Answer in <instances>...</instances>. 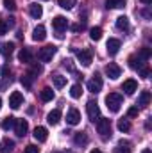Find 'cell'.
I'll return each mask as SVG.
<instances>
[{"mask_svg": "<svg viewBox=\"0 0 152 153\" xmlns=\"http://www.w3.org/2000/svg\"><path fill=\"white\" fill-rule=\"evenodd\" d=\"M122 103H123V96L118 94V93H109L106 96V105H108V109L111 112H118L120 107H122Z\"/></svg>", "mask_w": 152, "mask_h": 153, "instance_id": "cell-1", "label": "cell"}, {"mask_svg": "<svg viewBox=\"0 0 152 153\" xmlns=\"http://www.w3.org/2000/svg\"><path fill=\"white\" fill-rule=\"evenodd\" d=\"M97 132L100 134V137H102V139L111 137V119L100 117V119L97 121Z\"/></svg>", "mask_w": 152, "mask_h": 153, "instance_id": "cell-2", "label": "cell"}, {"mask_svg": "<svg viewBox=\"0 0 152 153\" xmlns=\"http://www.w3.org/2000/svg\"><path fill=\"white\" fill-rule=\"evenodd\" d=\"M86 111H88V117H90V121L97 123V121L100 119V109H99V103H97L95 100H90V102L86 103Z\"/></svg>", "mask_w": 152, "mask_h": 153, "instance_id": "cell-3", "label": "cell"}, {"mask_svg": "<svg viewBox=\"0 0 152 153\" xmlns=\"http://www.w3.org/2000/svg\"><path fill=\"white\" fill-rule=\"evenodd\" d=\"M56 52H57V48H56L54 45H48V46L41 48V50L38 52V59L41 61V62H50L52 57L56 55Z\"/></svg>", "mask_w": 152, "mask_h": 153, "instance_id": "cell-4", "label": "cell"}, {"mask_svg": "<svg viewBox=\"0 0 152 153\" xmlns=\"http://www.w3.org/2000/svg\"><path fill=\"white\" fill-rule=\"evenodd\" d=\"M72 52L77 55V59H79V62H81L82 66H90V64H91V50H88V48H84V50L72 48Z\"/></svg>", "mask_w": 152, "mask_h": 153, "instance_id": "cell-5", "label": "cell"}, {"mask_svg": "<svg viewBox=\"0 0 152 153\" xmlns=\"http://www.w3.org/2000/svg\"><path fill=\"white\" fill-rule=\"evenodd\" d=\"M88 91H90V93H93V94H97V93H100V91H102V76L99 75V73H95L93 78L88 82Z\"/></svg>", "mask_w": 152, "mask_h": 153, "instance_id": "cell-6", "label": "cell"}, {"mask_svg": "<svg viewBox=\"0 0 152 153\" xmlns=\"http://www.w3.org/2000/svg\"><path fill=\"white\" fill-rule=\"evenodd\" d=\"M23 105V94L20 91H13L9 96V107L11 109H20Z\"/></svg>", "mask_w": 152, "mask_h": 153, "instance_id": "cell-7", "label": "cell"}, {"mask_svg": "<svg viewBox=\"0 0 152 153\" xmlns=\"http://www.w3.org/2000/svg\"><path fill=\"white\" fill-rule=\"evenodd\" d=\"M13 128H14V132H16L18 137H23V135L27 134V130H29V123H27L25 119H16Z\"/></svg>", "mask_w": 152, "mask_h": 153, "instance_id": "cell-8", "label": "cell"}, {"mask_svg": "<svg viewBox=\"0 0 152 153\" xmlns=\"http://www.w3.org/2000/svg\"><path fill=\"white\" fill-rule=\"evenodd\" d=\"M106 75L109 76L111 80H116L118 76L122 75V68H120L118 64H114V62H109V64L106 66Z\"/></svg>", "mask_w": 152, "mask_h": 153, "instance_id": "cell-9", "label": "cell"}, {"mask_svg": "<svg viewBox=\"0 0 152 153\" xmlns=\"http://www.w3.org/2000/svg\"><path fill=\"white\" fill-rule=\"evenodd\" d=\"M52 27L61 34V32L68 27V20H66L65 16H54V20H52Z\"/></svg>", "mask_w": 152, "mask_h": 153, "instance_id": "cell-10", "label": "cell"}, {"mask_svg": "<svg viewBox=\"0 0 152 153\" xmlns=\"http://www.w3.org/2000/svg\"><path fill=\"white\" fill-rule=\"evenodd\" d=\"M122 91H125V94H134L138 91V82L134 78H127L122 84Z\"/></svg>", "mask_w": 152, "mask_h": 153, "instance_id": "cell-11", "label": "cell"}, {"mask_svg": "<svg viewBox=\"0 0 152 153\" xmlns=\"http://www.w3.org/2000/svg\"><path fill=\"white\" fill-rule=\"evenodd\" d=\"M120 46H122V43H120V39H116V38H109L108 43H106V48H108L109 55H116L118 50H120Z\"/></svg>", "mask_w": 152, "mask_h": 153, "instance_id": "cell-12", "label": "cell"}, {"mask_svg": "<svg viewBox=\"0 0 152 153\" xmlns=\"http://www.w3.org/2000/svg\"><path fill=\"white\" fill-rule=\"evenodd\" d=\"M66 123H68V125H72V126L79 125V123H81V112H79L77 109L72 107V109L66 112Z\"/></svg>", "mask_w": 152, "mask_h": 153, "instance_id": "cell-13", "label": "cell"}, {"mask_svg": "<svg viewBox=\"0 0 152 153\" xmlns=\"http://www.w3.org/2000/svg\"><path fill=\"white\" fill-rule=\"evenodd\" d=\"M32 135H34V139H36L38 143H45V141L48 139V130H47L45 126H36Z\"/></svg>", "mask_w": 152, "mask_h": 153, "instance_id": "cell-14", "label": "cell"}, {"mask_svg": "<svg viewBox=\"0 0 152 153\" xmlns=\"http://www.w3.org/2000/svg\"><path fill=\"white\" fill-rule=\"evenodd\" d=\"M18 61L20 62H25V64H31L32 62V52L29 48H22L20 53H18Z\"/></svg>", "mask_w": 152, "mask_h": 153, "instance_id": "cell-15", "label": "cell"}, {"mask_svg": "<svg viewBox=\"0 0 152 153\" xmlns=\"http://www.w3.org/2000/svg\"><path fill=\"white\" fill-rule=\"evenodd\" d=\"M129 66H131L132 70H140V68L145 66V61L140 59L138 55H131V57H129Z\"/></svg>", "mask_w": 152, "mask_h": 153, "instance_id": "cell-16", "label": "cell"}, {"mask_svg": "<svg viewBox=\"0 0 152 153\" xmlns=\"http://www.w3.org/2000/svg\"><path fill=\"white\" fill-rule=\"evenodd\" d=\"M39 98H41V102H52V100H54V91H52V87H43V89L39 91Z\"/></svg>", "mask_w": 152, "mask_h": 153, "instance_id": "cell-17", "label": "cell"}, {"mask_svg": "<svg viewBox=\"0 0 152 153\" xmlns=\"http://www.w3.org/2000/svg\"><path fill=\"white\" fill-rule=\"evenodd\" d=\"M14 148V141H11L9 137H5L2 143H0V153H11Z\"/></svg>", "mask_w": 152, "mask_h": 153, "instance_id": "cell-18", "label": "cell"}, {"mask_svg": "<svg viewBox=\"0 0 152 153\" xmlns=\"http://www.w3.org/2000/svg\"><path fill=\"white\" fill-rule=\"evenodd\" d=\"M29 14H31L32 18L39 20L41 14H43V7H41L39 4H31V5H29Z\"/></svg>", "mask_w": 152, "mask_h": 153, "instance_id": "cell-19", "label": "cell"}, {"mask_svg": "<svg viewBox=\"0 0 152 153\" xmlns=\"http://www.w3.org/2000/svg\"><path fill=\"white\" fill-rule=\"evenodd\" d=\"M45 38H47V30H45V27H43V25H38V27L32 30V39H34V41H43Z\"/></svg>", "mask_w": 152, "mask_h": 153, "instance_id": "cell-20", "label": "cell"}, {"mask_svg": "<svg viewBox=\"0 0 152 153\" xmlns=\"http://www.w3.org/2000/svg\"><path fill=\"white\" fill-rule=\"evenodd\" d=\"M47 121H48L50 125H57V123L61 121V111H59V109H54L52 112H48V116H47Z\"/></svg>", "mask_w": 152, "mask_h": 153, "instance_id": "cell-21", "label": "cell"}, {"mask_svg": "<svg viewBox=\"0 0 152 153\" xmlns=\"http://www.w3.org/2000/svg\"><path fill=\"white\" fill-rule=\"evenodd\" d=\"M116 29L118 30H129V18L127 16H118L116 18Z\"/></svg>", "mask_w": 152, "mask_h": 153, "instance_id": "cell-22", "label": "cell"}, {"mask_svg": "<svg viewBox=\"0 0 152 153\" xmlns=\"http://www.w3.org/2000/svg\"><path fill=\"white\" fill-rule=\"evenodd\" d=\"M150 91H141L140 93V98H138V105H141V107H147L149 103H150Z\"/></svg>", "mask_w": 152, "mask_h": 153, "instance_id": "cell-23", "label": "cell"}, {"mask_svg": "<svg viewBox=\"0 0 152 153\" xmlns=\"http://www.w3.org/2000/svg\"><path fill=\"white\" fill-rule=\"evenodd\" d=\"M13 52H14V43H4V45L0 46V53H2L4 57H11Z\"/></svg>", "mask_w": 152, "mask_h": 153, "instance_id": "cell-24", "label": "cell"}, {"mask_svg": "<svg viewBox=\"0 0 152 153\" xmlns=\"http://www.w3.org/2000/svg\"><path fill=\"white\" fill-rule=\"evenodd\" d=\"M88 141H90V139H88V135H86L84 132H77L75 137H74V143H75L77 146H86Z\"/></svg>", "mask_w": 152, "mask_h": 153, "instance_id": "cell-25", "label": "cell"}, {"mask_svg": "<svg viewBox=\"0 0 152 153\" xmlns=\"http://www.w3.org/2000/svg\"><path fill=\"white\" fill-rule=\"evenodd\" d=\"M14 121H16V117H13V116H7V117H4V119H2V123H0L2 130H11V128L14 126Z\"/></svg>", "mask_w": 152, "mask_h": 153, "instance_id": "cell-26", "label": "cell"}, {"mask_svg": "<svg viewBox=\"0 0 152 153\" xmlns=\"http://www.w3.org/2000/svg\"><path fill=\"white\" fill-rule=\"evenodd\" d=\"M114 153H131V144L127 141H120L114 148Z\"/></svg>", "mask_w": 152, "mask_h": 153, "instance_id": "cell-27", "label": "cell"}, {"mask_svg": "<svg viewBox=\"0 0 152 153\" xmlns=\"http://www.w3.org/2000/svg\"><path fill=\"white\" fill-rule=\"evenodd\" d=\"M32 80H34V76L31 75V73H25V75L20 78V84H22L25 89H31V87H32Z\"/></svg>", "mask_w": 152, "mask_h": 153, "instance_id": "cell-28", "label": "cell"}, {"mask_svg": "<svg viewBox=\"0 0 152 153\" xmlns=\"http://www.w3.org/2000/svg\"><path fill=\"white\" fill-rule=\"evenodd\" d=\"M106 7H108V9H120V7H125V0H106Z\"/></svg>", "mask_w": 152, "mask_h": 153, "instance_id": "cell-29", "label": "cell"}, {"mask_svg": "<svg viewBox=\"0 0 152 153\" xmlns=\"http://www.w3.org/2000/svg\"><path fill=\"white\" fill-rule=\"evenodd\" d=\"M81 94H82V85L81 84H74L70 87V96L72 98H81Z\"/></svg>", "mask_w": 152, "mask_h": 153, "instance_id": "cell-30", "label": "cell"}, {"mask_svg": "<svg viewBox=\"0 0 152 153\" xmlns=\"http://www.w3.org/2000/svg\"><path fill=\"white\" fill-rule=\"evenodd\" d=\"M52 80H54V85H56L57 89L65 87V84H66V76H63V75H54Z\"/></svg>", "mask_w": 152, "mask_h": 153, "instance_id": "cell-31", "label": "cell"}, {"mask_svg": "<svg viewBox=\"0 0 152 153\" xmlns=\"http://www.w3.org/2000/svg\"><path fill=\"white\" fill-rule=\"evenodd\" d=\"M90 38L93 39V41H100L102 39V29L100 27H93L90 30Z\"/></svg>", "mask_w": 152, "mask_h": 153, "instance_id": "cell-32", "label": "cell"}, {"mask_svg": "<svg viewBox=\"0 0 152 153\" xmlns=\"http://www.w3.org/2000/svg\"><path fill=\"white\" fill-rule=\"evenodd\" d=\"M118 130L120 132H129L131 130V123H129V119H118Z\"/></svg>", "mask_w": 152, "mask_h": 153, "instance_id": "cell-33", "label": "cell"}, {"mask_svg": "<svg viewBox=\"0 0 152 153\" xmlns=\"http://www.w3.org/2000/svg\"><path fill=\"white\" fill-rule=\"evenodd\" d=\"M150 55H152V50H150V48H147V46H145V48H141V50L138 52V57H140V59H143V61H149V59H150Z\"/></svg>", "mask_w": 152, "mask_h": 153, "instance_id": "cell-34", "label": "cell"}, {"mask_svg": "<svg viewBox=\"0 0 152 153\" xmlns=\"http://www.w3.org/2000/svg\"><path fill=\"white\" fill-rule=\"evenodd\" d=\"M75 2H77V0H59L57 4H59V7H63V9H66V11H68V9H72V7L75 5Z\"/></svg>", "mask_w": 152, "mask_h": 153, "instance_id": "cell-35", "label": "cell"}, {"mask_svg": "<svg viewBox=\"0 0 152 153\" xmlns=\"http://www.w3.org/2000/svg\"><path fill=\"white\" fill-rule=\"evenodd\" d=\"M41 71H43V66H41V64H32V66H31V71H29V73H31L32 76H38L39 73H41Z\"/></svg>", "mask_w": 152, "mask_h": 153, "instance_id": "cell-36", "label": "cell"}, {"mask_svg": "<svg viewBox=\"0 0 152 153\" xmlns=\"http://www.w3.org/2000/svg\"><path fill=\"white\" fill-rule=\"evenodd\" d=\"M4 7L9 9V11H14L16 9V2L14 0H4Z\"/></svg>", "mask_w": 152, "mask_h": 153, "instance_id": "cell-37", "label": "cell"}, {"mask_svg": "<svg viewBox=\"0 0 152 153\" xmlns=\"http://www.w3.org/2000/svg\"><path fill=\"white\" fill-rule=\"evenodd\" d=\"M7 30H9V25H7V22H5V20H0V36L7 34Z\"/></svg>", "mask_w": 152, "mask_h": 153, "instance_id": "cell-38", "label": "cell"}, {"mask_svg": "<svg viewBox=\"0 0 152 153\" xmlns=\"http://www.w3.org/2000/svg\"><path fill=\"white\" fill-rule=\"evenodd\" d=\"M23 153H39V148L36 144H29V146H25V152Z\"/></svg>", "mask_w": 152, "mask_h": 153, "instance_id": "cell-39", "label": "cell"}, {"mask_svg": "<svg viewBox=\"0 0 152 153\" xmlns=\"http://www.w3.org/2000/svg\"><path fill=\"white\" fill-rule=\"evenodd\" d=\"M138 71H140V75L143 76V78H149V75H150V70H149L147 66H143V68H140Z\"/></svg>", "mask_w": 152, "mask_h": 153, "instance_id": "cell-40", "label": "cell"}, {"mask_svg": "<svg viewBox=\"0 0 152 153\" xmlns=\"http://www.w3.org/2000/svg\"><path fill=\"white\" fill-rule=\"evenodd\" d=\"M138 112H140V111H138V107H131V109L127 111V116H129V117H136Z\"/></svg>", "mask_w": 152, "mask_h": 153, "instance_id": "cell-41", "label": "cell"}, {"mask_svg": "<svg viewBox=\"0 0 152 153\" xmlns=\"http://www.w3.org/2000/svg\"><path fill=\"white\" fill-rule=\"evenodd\" d=\"M2 75H4V78H9V75H11V70H9L7 66H4V68H2Z\"/></svg>", "mask_w": 152, "mask_h": 153, "instance_id": "cell-42", "label": "cell"}, {"mask_svg": "<svg viewBox=\"0 0 152 153\" xmlns=\"http://www.w3.org/2000/svg\"><path fill=\"white\" fill-rule=\"evenodd\" d=\"M65 68H68L70 71H75V70H74V64H72V61H65Z\"/></svg>", "mask_w": 152, "mask_h": 153, "instance_id": "cell-43", "label": "cell"}, {"mask_svg": "<svg viewBox=\"0 0 152 153\" xmlns=\"http://www.w3.org/2000/svg\"><path fill=\"white\" fill-rule=\"evenodd\" d=\"M82 29H84V23H81V25H74V27H72V30H75V32L82 30Z\"/></svg>", "mask_w": 152, "mask_h": 153, "instance_id": "cell-44", "label": "cell"}, {"mask_svg": "<svg viewBox=\"0 0 152 153\" xmlns=\"http://www.w3.org/2000/svg\"><path fill=\"white\" fill-rule=\"evenodd\" d=\"M7 84H9V82H0V89H5V87H7Z\"/></svg>", "mask_w": 152, "mask_h": 153, "instance_id": "cell-45", "label": "cell"}, {"mask_svg": "<svg viewBox=\"0 0 152 153\" xmlns=\"http://www.w3.org/2000/svg\"><path fill=\"white\" fill-rule=\"evenodd\" d=\"M141 2H143L145 5H150V4H152V0H141Z\"/></svg>", "mask_w": 152, "mask_h": 153, "instance_id": "cell-46", "label": "cell"}, {"mask_svg": "<svg viewBox=\"0 0 152 153\" xmlns=\"http://www.w3.org/2000/svg\"><path fill=\"white\" fill-rule=\"evenodd\" d=\"M90 153H102V152H100V150H97V148H95V150H91V152H90Z\"/></svg>", "mask_w": 152, "mask_h": 153, "instance_id": "cell-47", "label": "cell"}, {"mask_svg": "<svg viewBox=\"0 0 152 153\" xmlns=\"http://www.w3.org/2000/svg\"><path fill=\"white\" fill-rule=\"evenodd\" d=\"M141 153H152V152H150V150H149V148H145V150H143V152H141Z\"/></svg>", "mask_w": 152, "mask_h": 153, "instance_id": "cell-48", "label": "cell"}, {"mask_svg": "<svg viewBox=\"0 0 152 153\" xmlns=\"http://www.w3.org/2000/svg\"><path fill=\"white\" fill-rule=\"evenodd\" d=\"M0 109H2V100H0Z\"/></svg>", "mask_w": 152, "mask_h": 153, "instance_id": "cell-49", "label": "cell"}, {"mask_svg": "<svg viewBox=\"0 0 152 153\" xmlns=\"http://www.w3.org/2000/svg\"><path fill=\"white\" fill-rule=\"evenodd\" d=\"M43 2H48V0H43Z\"/></svg>", "mask_w": 152, "mask_h": 153, "instance_id": "cell-50", "label": "cell"}, {"mask_svg": "<svg viewBox=\"0 0 152 153\" xmlns=\"http://www.w3.org/2000/svg\"><path fill=\"white\" fill-rule=\"evenodd\" d=\"M54 153H59V152H54Z\"/></svg>", "mask_w": 152, "mask_h": 153, "instance_id": "cell-51", "label": "cell"}]
</instances>
